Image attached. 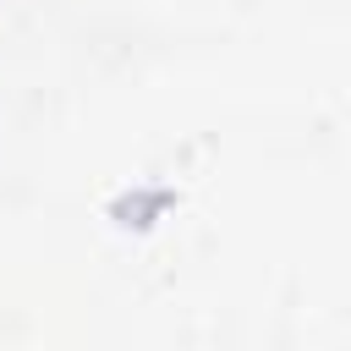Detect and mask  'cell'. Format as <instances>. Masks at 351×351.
<instances>
[]
</instances>
